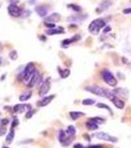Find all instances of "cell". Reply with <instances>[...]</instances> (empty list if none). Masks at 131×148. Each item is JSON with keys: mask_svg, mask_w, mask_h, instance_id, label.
I'll return each mask as SVG.
<instances>
[{"mask_svg": "<svg viewBox=\"0 0 131 148\" xmlns=\"http://www.w3.org/2000/svg\"><path fill=\"white\" fill-rule=\"evenodd\" d=\"M97 107H98V108H100V109H104V110H106V111H108V113L111 114V116H113V112L111 111V109L109 108V107H108L106 104H104V103H98V104H97Z\"/></svg>", "mask_w": 131, "mask_h": 148, "instance_id": "obj_25", "label": "cell"}, {"mask_svg": "<svg viewBox=\"0 0 131 148\" xmlns=\"http://www.w3.org/2000/svg\"><path fill=\"white\" fill-rule=\"evenodd\" d=\"M81 39V36L80 35H76L74 36V37L72 38V39H68V40H64L63 42H62V46L64 47H67L69 46L70 44H72V42H77V40H79Z\"/></svg>", "mask_w": 131, "mask_h": 148, "instance_id": "obj_20", "label": "cell"}, {"mask_svg": "<svg viewBox=\"0 0 131 148\" xmlns=\"http://www.w3.org/2000/svg\"><path fill=\"white\" fill-rule=\"evenodd\" d=\"M49 90H50V81H49V79H47L44 81L42 84L40 85L39 95L40 97H44V95H46V93H48Z\"/></svg>", "mask_w": 131, "mask_h": 148, "instance_id": "obj_10", "label": "cell"}, {"mask_svg": "<svg viewBox=\"0 0 131 148\" xmlns=\"http://www.w3.org/2000/svg\"><path fill=\"white\" fill-rule=\"evenodd\" d=\"M85 116V113H83V112L73 111V112H70V113H69V116H70V119L73 121H77L78 119L82 118V116Z\"/></svg>", "mask_w": 131, "mask_h": 148, "instance_id": "obj_18", "label": "cell"}, {"mask_svg": "<svg viewBox=\"0 0 131 148\" xmlns=\"http://www.w3.org/2000/svg\"><path fill=\"white\" fill-rule=\"evenodd\" d=\"M8 123H9V120H8V119H2V120H1V125L2 126H5V125H8Z\"/></svg>", "mask_w": 131, "mask_h": 148, "instance_id": "obj_35", "label": "cell"}, {"mask_svg": "<svg viewBox=\"0 0 131 148\" xmlns=\"http://www.w3.org/2000/svg\"><path fill=\"white\" fill-rule=\"evenodd\" d=\"M35 11H37L38 15L40 17H46V16L48 14V8L44 5H40V6H37L35 7Z\"/></svg>", "mask_w": 131, "mask_h": 148, "instance_id": "obj_13", "label": "cell"}, {"mask_svg": "<svg viewBox=\"0 0 131 148\" xmlns=\"http://www.w3.org/2000/svg\"><path fill=\"white\" fill-rule=\"evenodd\" d=\"M6 132V130L4 127H0V136H2V135H4Z\"/></svg>", "mask_w": 131, "mask_h": 148, "instance_id": "obj_36", "label": "cell"}, {"mask_svg": "<svg viewBox=\"0 0 131 148\" xmlns=\"http://www.w3.org/2000/svg\"><path fill=\"white\" fill-rule=\"evenodd\" d=\"M85 90L92 93V94L96 95L98 97H106V92H108V90L102 88L101 86H98L95 84L89 85V86H87V87H85Z\"/></svg>", "mask_w": 131, "mask_h": 148, "instance_id": "obj_3", "label": "cell"}, {"mask_svg": "<svg viewBox=\"0 0 131 148\" xmlns=\"http://www.w3.org/2000/svg\"><path fill=\"white\" fill-rule=\"evenodd\" d=\"M86 18H87V15L81 16L80 14H77V15L72 16V17H69L68 22H82V21Z\"/></svg>", "mask_w": 131, "mask_h": 148, "instance_id": "obj_19", "label": "cell"}, {"mask_svg": "<svg viewBox=\"0 0 131 148\" xmlns=\"http://www.w3.org/2000/svg\"><path fill=\"white\" fill-rule=\"evenodd\" d=\"M73 148H85V147L83 146V145L81 144V143H76L74 146H73Z\"/></svg>", "mask_w": 131, "mask_h": 148, "instance_id": "obj_38", "label": "cell"}, {"mask_svg": "<svg viewBox=\"0 0 131 148\" xmlns=\"http://www.w3.org/2000/svg\"><path fill=\"white\" fill-rule=\"evenodd\" d=\"M109 100H111V101L113 102V104L114 106H115L117 109L122 110L123 108H124V106H125L124 101H122V100H121L120 98H118L117 96H115L114 94L111 97V99H109Z\"/></svg>", "mask_w": 131, "mask_h": 148, "instance_id": "obj_11", "label": "cell"}, {"mask_svg": "<svg viewBox=\"0 0 131 148\" xmlns=\"http://www.w3.org/2000/svg\"><path fill=\"white\" fill-rule=\"evenodd\" d=\"M59 34H64L63 28H53V29H48V30H46V35H48V36L59 35Z\"/></svg>", "mask_w": 131, "mask_h": 148, "instance_id": "obj_16", "label": "cell"}, {"mask_svg": "<svg viewBox=\"0 0 131 148\" xmlns=\"http://www.w3.org/2000/svg\"><path fill=\"white\" fill-rule=\"evenodd\" d=\"M84 137H85V138H87L88 141H90V140H91V138L89 137V135H88V134H84Z\"/></svg>", "mask_w": 131, "mask_h": 148, "instance_id": "obj_41", "label": "cell"}, {"mask_svg": "<svg viewBox=\"0 0 131 148\" xmlns=\"http://www.w3.org/2000/svg\"><path fill=\"white\" fill-rule=\"evenodd\" d=\"M65 131L69 136H71V137H73L76 134V128H75V126H73V125H69L68 127L66 128Z\"/></svg>", "mask_w": 131, "mask_h": 148, "instance_id": "obj_26", "label": "cell"}, {"mask_svg": "<svg viewBox=\"0 0 131 148\" xmlns=\"http://www.w3.org/2000/svg\"><path fill=\"white\" fill-rule=\"evenodd\" d=\"M123 14H131V8H126L123 10Z\"/></svg>", "mask_w": 131, "mask_h": 148, "instance_id": "obj_39", "label": "cell"}, {"mask_svg": "<svg viewBox=\"0 0 131 148\" xmlns=\"http://www.w3.org/2000/svg\"><path fill=\"white\" fill-rule=\"evenodd\" d=\"M94 136L96 138H98V139H100V140H104V141H108V142H111V143L117 142V138L113 136V135H109L108 133L104 132V131L95 133Z\"/></svg>", "mask_w": 131, "mask_h": 148, "instance_id": "obj_5", "label": "cell"}, {"mask_svg": "<svg viewBox=\"0 0 131 148\" xmlns=\"http://www.w3.org/2000/svg\"><path fill=\"white\" fill-rule=\"evenodd\" d=\"M40 74L38 71H35L34 75L32 76V78H31L30 80L28 81V84H27V87L28 88H33V87H35V85L38 84V82L40 81Z\"/></svg>", "mask_w": 131, "mask_h": 148, "instance_id": "obj_12", "label": "cell"}, {"mask_svg": "<svg viewBox=\"0 0 131 148\" xmlns=\"http://www.w3.org/2000/svg\"><path fill=\"white\" fill-rule=\"evenodd\" d=\"M82 104L84 105V106H92V105H95L96 104V100L94 99H85L82 101Z\"/></svg>", "mask_w": 131, "mask_h": 148, "instance_id": "obj_27", "label": "cell"}, {"mask_svg": "<svg viewBox=\"0 0 131 148\" xmlns=\"http://www.w3.org/2000/svg\"><path fill=\"white\" fill-rule=\"evenodd\" d=\"M0 7H1V2H0Z\"/></svg>", "mask_w": 131, "mask_h": 148, "instance_id": "obj_44", "label": "cell"}, {"mask_svg": "<svg viewBox=\"0 0 131 148\" xmlns=\"http://www.w3.org/2000/svg\"><path fill=\"white\" fill-rule=\"evenodd\" d=\"M35 113V110H30V111H28L27 113H26V119H31L33 118V116H34V114Z\"/></svg>", "mask_w": 131, "mask_h": 148, "instance_id": "obj_31", "label": "cell"}, {"mask_svg": "<svg viewBox=\"0 0 131 148\" xmlns=\"http://www.w3.org/2000/svg\"><path fill=\"white\" fill-rule=\"evenodd\" d=\"M111 27H106V29H104V33H108V32H111Z\"/></svg>", "mask_w": 131, "mask_h": 148, "instance_id": "obj_40", "label": "cell"}, {"mask_svg": "<svg viewBox=\"0 0 131 148\" xmlns=\"http://www.w3.org/2000/svg\"><path fill=\"white\" fill-rule=\"evenodd\" d=\"M18 125H19V120L18 119H14L13 121H12L11 128H15V127H17Z\"/></svg>", "mask_w": 131, "mask_h": 148, "instance_id": "obj_33", "label": "cell"}, {"mask_svg": "<svg viewBox=\"0 0 131 148\" xmlns=\"http://www.w3.org/2000/svg\"><path fill=\"white\" fill-rule=\"evenodd\" d=\"M58 140L63 146H68L72 142V137L69 136L65 130H60L58 133Z\"/></svg>", "mask_w": 131, "mask_h": 148, "instance_id": "obj_6", "label": "cell"}, {"mask_svg": "<svg viewBox=\"0 0 131 148\" xmlns=\"http://www.w3.org/2000/svg\"><path fill=\"white\" fill-rule=\"evenodd\" d=\"M111 5V2L108 1V0H106V1L102 2V3L100 4V6L97 8V12H98V13L104 12V10H106V9H108Z\"/></svg>", "mask_w": 131, "mask_h": 148, "instance_id": "obj_15", "label": "cell"}, {"mask_svg": "<svg viewBox=\"0 0 131 148\" xmlns=\"http://www.w3.org/2000/svg\"><path fill=\"white\" fill-rule=\"evenodd\" d=\"M44 26L46 27H47L48 29H53V28H55V24H53V23H47V22H44Z\"/></svg>", "mask_w": 131, "mask_h": 148, "instance_id": "obj_34", "label": "cell"}, {"mask_svg": "<svg viewBox=\"0 0 131 148\" xmlns=\"http://www.w3.org/2000/svg\"><path fill=\"white\" fill-rule=\"evenodd\" d=\"M2 148H9L8 146H2Z\"/></svg>", "mask_w": 131, "mask_h": 148, "instance_id": "obj_42", "label": "cell"}, {"mask_svg": "<svg viewBox=\"0 0 131 148\" xmlns=\"http://www.w3.org/2000/svg\"><path fill=\"white\" fill-rule=\"evenodd\" d=\"M0 64H1V56H0Z\"/></svg>", "mask_w": 131, "mask_h": 148, "instance_id": "obj_43", "label": "cell"}, {"mask_svg": "<svg viewBox=\"0 0 131 148\" xmlns=\"http://www.w3.org/2000/svg\"><path fill=\"white\" fill-rule=\"evenodd\" d=\"M32 110V106L29 104H24V103H21V104H17L13 107V112L16 114H21L23 112H28Z\"/></svg>", "mask_w": 131, "mask_h": 148, "instance_id": "obj_7", "label": "cell"}, {"mask_svg": "<svg viewBox=\"0 0 131 148\" xmlns=\"http://www.w3.org/2000/svg\"><path fill=\"white\" fill-rule=\"evenodd\" d=\"M92 121H94L95 123H97L98 125H101V123H106V119L101 118V116H95V118H91Z\"/></svg>", "mask_w": 131, "mask_h": 148, "instance_id": "obj_28", "label": "cell"}, {"mask_svg": "<svg viewBox=\"0 0 131 148\" xmlns=\"http://www.w3.org/2000/svg\"><path fill=\"white\" fill-rule=\"evenodd\" d=\"M9 57H10L12 60H16V59L18 58V52H17V51H15V49L11 51L10 52H9Z\"/></svg>", "mask_w": 131, "mask_h": 148, "instance_id": "obj_29", "label": "cell"}, {"mask_svg": "<svg viewBox=\"0 0 131 148\" xmlns=\"http://www.w3.org/2000/svg\"><path fill=\"white\" fill-rule=\"evenodd\" d=\"M14 138H15V130H14V128H10V131L6 135V142L8 144H11L13 142Z\"/></svg>", "mask_w": 131, "mask_h": 148, "instance_id": "obj_21", "label": "cell"}, {"mask_svg": "<svg viewBox=\"0 0 131 148\" xmlns=\"http://www.w3.org/2000/svg\"><path fill=\"white\" fill-rule=\"evenodd\" d=\"M104 26H106V20L102 18H99V19L94 20L93 22H91L89 27H88V30H89V32L91 33V34L98 35L100 33V31H101Z\"/></svg>", "mask_w": 131, "mask_h": 148, "instance_id": "obj_1", "label": "cell"}, {"mask_svg": "<svg viewBox=\"0 0 131 148\" xmlns=\"http://www.w3.org/2000/svg\"><path fill=\"white\" fill-rule=\"evenodd\" d=\"M113 93L114 95H122L123 97H127L128 96V91L126 89H123V88H117V89H115L114 91H113Z\"/></svg>", "mask_w": 131, "mask_h": 148, "instance_id": "obj_23", "label": "cell"}, {"mask_svg": "<svg viewBox=\"0 0 131 148\" xmlns=\"http://www.w3.org/2000/svg\"><path fill=\"white\" fill-rule=\"evenodd\" d=\"M35 71H37V69H35V64L33 62H29L23 70V74H22L23 79L25 81H29L32 78V76L35 74Z\"/></svg>", "mask_w": 131, "mask_h": 148, "instance_id": "obj_4", "label": "cell"}, {"mask_svg": "<svg viewBox=\"0 0 131 148\" xmlns=\"http://www.w3.org/2000/svg\"><path fill=\"white\" fill-rule=\"evenodd\" d=\"M67 7H68V8L73 9V10L76 11V12H80L81 11V7L78 6V5H75V4H68Z\"/></svg>", "mask_w": 131, "mask_h": 148, "instance_id": "obj_30", "label": "cell"}, {"mask_svg": "<svg viewBox=\"0 0 131 148\" xmlns=\"http://www.w3.org/2000/svg\"><path fill=\"white\" fill-rule=\"evenodd\" d=\"M87 148H103V146H102V145H99V144H95V145H91V146H89Z\"/></svg>", "mask_w": 131, "mask_h": 148, "instance_id": "obj_37", "label": "cell"}, {"mask_svg": "<svg viewBox=\"0 0 131 148\" xmlns=\"http://www.w3.org/2000/svg\"><path fill=\"white\" fill-rule=\"evenodd\" d=\"M58 72H59V74H60V77L63 78V79H65V78H67L68 76L70 75L71 71H70V69H68V68L60 69L58 67Z\"/></svg>", "mask_w": 131, "mask_h": 148, "instance_id": "obj_22", "label": "cell"}, {"mask_svg": "<svg viewBox=\"0 0 131 148\" xmlns=\"http://www.w3.org/2000/svg\"><path fill=\"white\" fill-rule=\"evenodd\" d=\"M8 13L12 17H20L21 14H22V10L16 4H10L8 6Z\"/></svg>", "mask_w": 131, "mask_h": 148, "instance_id": "obj_8", "label": "cell"}, {"mask_svg": "<svg viewBox=\"0 0 131 148\" xmlns=\"http://www.w3.org/2000/svg\"><path fill=\"white\" fill-rule=\"evenodd\" d=\"M32 95H33L32 92H25V93H23V94L21 95L20 97H19V101H21L22 103L28 101V100L30 99L31 97H32Z\"/></svg>", "mask_w": 131, "mask_h": 148, "instance_id": "obj_24", "label": "cell"}, {"mask_svg": "<svg viewBox=\"0 0 131 148\" xmlns=\"http://www.w3.org/2000/svg\"><path fill=\"white\" fill-rule=\"evenodd\" d=\"M59 20H60V15H59V13H52L49 16H47L46 18V20H44V22L55 24L56 22H58Z\"/></svg>", "mask_w": 131, "mask_h": 148, "instance_id": "obj_14", "label": "cell"}, {"mask_svg": "<svg viewBox=\"0 0 131 148\" xmlns=\"http://www.w3.org/2000/svg\"><path fill=\"white\" fill-rule=\"evenodd\" d=\"M55 98V95H49V96H46L42 97V100L37 102V106L40 107V108H42V107H46L47 105H49L51 103L52 100Z\"/></svg>", "mask_w": 131, "mask_h": 148, "instance_id": "obj_9", "label": "cell"}, {"mask_svg": "<svg viewBox=\"0 0 131 148\" xmlns=\"http://www.w3.org/2000/svg\"><path fill=\"white\" fill-rule=\"evenodd\" d=\"M31 12L30 10H24V11H22V14H21V16L20 17H22V18H27V17H29V16L31 15Z\"/></svg>", "mask_w": 131, "mask_h": 148, "instance_id": "obj_32", "label": "cell"}, {"mask_svg": "<svg viewBox=\"0 0 131 148\" xmlns=\"http://www.w3.org/2000/svg\"><path fill=\"white\" fill-rule=\"evenodd\" d=\"M85 126L89 130H97L99 128V125L97 123H95L94 121H92L91 119H89V121L85 123Z\"/></svg>", "mask_w": 131, "mask_h": 148, "instance_id": "obj_17", "label": "cell"}, {"mask_svg": "<svg viewBox=\"0 0 131 148\" xmlns=\"http://www.w3.org/2000/svg\"><path fill=\"white\" fill-rule=\"evenodd\" d=\"M102 78H103V80L104 82L108 86H111V87H116V85H117V80H116L114 75L108 70V69H104V70L102 71Z\"/></svg>", "mask_w": 131, "mask_h": 148, "instance_id": "obj_2", "label": "cell"}]
</instances>
